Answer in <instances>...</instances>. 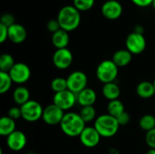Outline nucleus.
Returning a JSON list of instances; mask_svg holds the SVG:
<instances>
[{"mask_svg": "<svg viewBox=\"0 0 155 154\" xmlns=\"http://www.w3.org/2000/svg\"><path fill=\"white\" fill-rule=\"evenodd\" d=\"M64 115V111L60 109L55 104L52 103L47 105L44 109L42 119L46 124L54 126L61 123Z\"/></svg>", "mask_w": 155, "mask_h": 154, "instance_id": "10", "label": "nucleus"}, {"mask_svg": "<svg viewBox=\"0 0 155 154\" xmlns=\"http://www.w3.org/2000/svg\"><path fill=\"white\" fill-rule=\"evenodd\" d=\"M27 143V139L25 134L22 131L15 130L10 135L6 137V144L7 147L13 152H20L22 151Z\"/></svg>", "mask_w": 155, "mask_h": 154, "instance_id": "14", "label": "nucleus"}, {"mask_svg": "<svg viewBox=\"0 0 155 154\" xmlns=\"http://www.w3.org/2000/svg\"><path fill=\"white\" fill-rule=\"evenodd\" d=\"M79 114L84 121V123H90L93 121H95L96 119V111L94 106H84L82 107L80 110Z\"/></svg>", "mask_w": 155, "mask_h": 154, "instance_id": "26", "label": "nucleus"}, {"mask_svg": "<svg viewBox=\"0 0 155 154\" xmlns=\"http://www.w3.org/2000/svg\"><path fill=\"white\" fill-rule=\"evenodd\" d=\"M27 33L25 28L20 24H14L8 27V39L14 44H22L26 38Z\"/></svg>", "mask_w": 155, "mask_h": 154, "instance_id": "15", "label": "nucleus"}, {"mask_svg": "<svg viewBox=\"0 0 155 154\" xmlns=\"http://www.w3.org/2000/svg\"><path fill=\"white\" fill-rule=\"evenodd\" d=\"M0 24L5 25L7 27H10L11 25H13L14 24H15V17L11 14H9V13H5V14L2 15L1 19H0Z\"/></svg>", "mask_w": 155, "mask_h": 154, "instance_id": "30", "label": "nucleus"}, {"mask_svg": "<svg viewBox=\"0 0 155 154\" xmlns=\"http://www.w3.org/2000/svg\"><path fill=\"white\" fill-rule=\"evenodd\" d=\"M109 153L110 154H119V152H118L116 149H114V148H111V149L109 150Z\"/></svg>", "mask_w": 155, "mask_h": 154, "instance_id": "38", "label": "nucleus"}, {"mask_svg": "<svg viewBox=\"0 0 155 154\" xmlns=\"http://www.w3.org/2000/svg\"><path fill=\"white\" fill-rule=\"evenodd\" d=\"M77 96V103L82 106H94L97 100V94L95 91L92 88L86 87L82 92H80Z\"/></svg>", "mask_w": 155, "mask_h": 154, "instance_id": "16", "label": "nucleus"}, {"mask_svg": "<svg viewBox=\"0 0 155 154\" xmlns=\"http://www.w3.org/2000/svg\"><path fill=\"white\" fill-rule=\"evenodd\" d=\"M146 154H155V149H149Z\"/></svg>", "mask_w": 155, "mask_h": 154, "instance_id": "39", "label": "nucleus"}, {"mask_svg": "<svg viewBox=\"0 0 155 154\" xmlns=\"http://www.w3.org/2000/svg\"><path fill=\"white\" fill-rule=\"evenodd\" d=\"M8 116L12 118L13 120H17L20 117H22V113H21V108L18 106H13L9 109L8 111Z\"/></svg>", "mask_w": 155, "mask_h": 154, "instance_id": "32", "label": "nucleus"}, {"mask_svg": "<svg viewBox=\"0 0 155 154\" xmlns=\"http://www.w3.org/2000/svg\"><path fill=\"white\" fill-rule=\"evenodd\" d=\"M59 125L62 132L69 137H79L86 127L81 115L74 112L65 113Z\"/></svg>", "mask_w": 155, "mask_h": 154, "instance_id": "1", "label": "nucleus"}, {"mask_svg": "<svg viewBox=\"0 0 155 154\" xmlns=\"http://www.w3.org/2000/svg\"><path fill=\"white\" fill-rule=\"evenodd\" d=\"M134 32H136V33H139V34H143V28L141 26V25H136V27H135V30H134Z\"/></svg>", "mask_w": 155, "mask_h": 154, "instance_id": "37", "label": "nucleus"}, {"mask_svg": "<svg viewBox=\"0 0 155 154\" xmlns=\"http://www.w3.org/2000/svg\"><path fill=\"white\" fill-rule=\"evenodd\" d=\"M116 119H117V121H118L120 126H125V125H127V124L130 123V121H131V116H130V114H129L127 112H124V113H123L121 115H119Z\"/></svg>", "mask_w": 155, "mask_h": 154, "instance_id": "34", "label": "nucleus"}, {"mask_svg": "<svg viewBox=\"0 0 155 154\" xmlns=\"http://www.w3.org/2000/svg\"><path fill=\"white\" fill-rule=\"evenodd\" d=\"M51 40H52V44L56 49H63V48H67L70 38H69L68 32L63 29H59L57 32L52 34Z\"/></svg>", "mask_w": 155, "mask_h": 154, "instance_id": "18", "label": "nucleus"}, {"mask_svg": "<svg viewBox=\"0 0 155 154\" xmlns=\"http://www.w3.org/2000/svg\"><path fill=\"white\" fill-rule=\"evenodd\" d=\"M103 15L108 20H116L123 14V5L117 0H108L101 8Z\"/></svg>", "mask_w": 155, "mask_h": 154, "instance_id": "13", "label": "nucleus"}, {"mask_svg": "<svg viewBox=\"0 0 155 154\" xmlns=\"http://www.w3.org/2000/svg\"><path fill=\"white\" fill-rule=\"evenodd\" d=\"M15 131V121L9 116H3L0 119V135L8 136Z\"/></svg>", "mask_w": 155, "mask_h": 154, "instance_id": "22", "label": "nucleus"}, {"mask_svg": "<svg viewBox=\"0 0 155 154\" xmlns=\"http://www.w3.org/2000/svg\"><path fill=\"white\" fill-rule=\"evenodd\" d=\"M79 138L81 143L84 147L92 149L96 147L100 143L102 136L99 134V133L94 126H87L82 132Z\"/></svg>", "mask_w": 155, "mask_h": 154, "instance_id": "12", "label": "nucleus"}, {"mask_svg": "<svg viewBox=\"0 0 155 154\" xmlns=\"http://www.w3.org/2000/svg\"><path fill=\"white\" fill-rule=\"evenodd\" d=\"M126 49L133 54H140L146 48V39L143 34L133 32L128 34L125 41Z\"/></svg>", "mask_w": 155, "mask_h": 154, "instance_id": "8", "label": "nucleus"}, {"mask_svg": "<svg viewBox=\"0 0 155 154\" xmlns=\"http://www.w3.org/2000/svg\"><path fill=\"white\" fill-rule=\"evenodd\" d=\"M94 127L102 137L111 138L117 133L120 124L115 117L105 113L96 117Z\"/></svg>", "mask_w": 155, "mask_h": 154, "instance_id": "3", "label": "nucleus"}, {"mask_svg": "<svg viewBox=\"0 0 155 154\" xmlns=\"http://www.w3.org/2000/svg\"><path fill=\"white\" fill-rule=\"evenodd\" d=\"M13 100L17 105L22 106L30 100L29 90L23 85L16 87L13 92Z\"/></svg>", "mask_w": 155, "mask_h": 154, "instance_id": "21", "label": "nucleus"}, {"mask_svg": "<svg viewBox=\"0 0 155 154\" xmlns=\"http://www.w3.org/2000/svg\"><path fill=\"white\" fill-rule=\"evenodd\" d=\"M118 72L119 67L113 62V60H104L96 68V77L104 84L113 83L117 78Z\"/></svg>", "mask_w": 155, "mask_h": 154, "instance_id": "4", "label": "nucleus"}, {"mask_svg": "<svg viewBox=\"0 0 155 154\" xmlns=\"http://www.w3.org/2000/svg\"><path fill=\"white\" fill-rule=\"evenodd\" d=\"M102 93L104 98L110 102L119 99L121 94V89L116 83L113 82V83L104 84L102 88Z\"/></svg>", "mask_w": 155, "mask_h": 154, "instance_id": "19", "label": "nucleus"}, {"mask_svg": "<svg viewBox=\"0 0 155 154\" xmlns=\"http://www.w3.org/2000/svg\"><path fill=\"white\" fill-rule=\"evenodd\" d=\"M15 64L14 57L9 54H3L0 56V72L9 73Z\"/></svg>", "mask_w": 155, "mask_h": 154, "instance_id": "24", "label": "nucleus"}, {"mask_svg": "<svg viewBox=\"0 0 155 154\" xmlns=\"http://www.w3.org/2000/svg\"><path fill=\"white\" fill-rule=\"evenodd\" d=\"M73 2L74 6L80 12H82L90 10L94 6L95 0H74Z\"/></svg>", "mask_w": 155, "mask_h": 154, "instance_id": "29", "label": "nucleus"}, {"mask_svg": "<svg viewBox=\"0 0 155 154\" xmlns=\"http://www.w3.org/2000/svg\"><path fill=\"white\" fill-rule=\"evenodd\" d=\"M51 88L55 93L63 92L64 90H67V80L64 77H56L53 79L51 82Z\"/></svg>", "mask_w": 155, "mask_h": 154, "instance_id": "28", "label": "nucleus"}, {"mask_svg": "<svg viewBox=\"0 0 155 154\" xmlns=\"http://www.w3.org/2000/svg\"><path fill=\"white\" fill-rule=\"evenodd\" d=\"M20 108L22 113V118L28 123L36 122L39 119H42L43 117L44 108L37 101L29 100L27 103L20 106Z\"/></svg>", "mask_w": 155, "mask_h": 154, "instance_id": "5", "label": "nucleus"}, {"mask_svg": "<svg viewBox=\"0 0 155 154\" xmlns=\"http://www.w3.org/2000/svg\"><path fill=\"white\" fill-rule=\"evenodd\" d=\"M74 56L72 52L68 48L56 49L53 55L54 65L60 70H65L69 68L73 63Z\"/></svg>", "mask_w": 155, "mask_h": 154, "instance_id": "11", "label": "nucleus"}, {"mask_svg": "<svg viewBox=\"0 0 155 154\" xmlns=\"http://www.w3.org/2000/svg\"><path fill=\"white\" fill-rule=\"evenodd\" d=\"M124 112H125V110H124V105L122 103V101L117 99V100L109 102V103L107 105V113L108 114L117 118Z\"/></svg>", "mask_w": 155, "mask_h": 154, "instance_id": "23", "label": "nucleus"}, {"mask_svg": "<svg viewBox=\"0 0 155 154\" xmlns=\"http://www.w3.org/2000/svg\"><path fill=\"white\" fill-rule=\"evenodd\" d=\"M67 80V88L75 94H78L84 89L87 87L88 78L87 75L82 71H74L71 73Z\"/></svg>", "mask_w": 155, "mask_h": 154, "instance_id": "6", "label": "nucleus"}, {"mask_svg": "<svg viewBox=\"0 0 155 154\" xmlns=\"http://www.w3.org/2000/svg\"><path fill=\"white\" fill-rule=\"evenodd\" d=\"M77 103V96L70 90H64L63 92L55 93L53 97V103L58 106L63 111H68L72 109Z\"/></svg>", "mask_w": 155, "mask_h": 154, "instance_id": "7", "label": "nucleus"}, {"mask_svg": "<svg viewBox=\"0 0 155 154\" xmlns=\"http://www.w3.org/2000/svg\"><path fill=\"white\" fill-rule=\"evenodd\" d=\"M8 39V27L0 24V43H5Z\"/></svg>", "mask_w": 155, "mask_h": 154, "instance_id": "35", "label": "nucleus"}, {"mask_svg": "<svg viewBox=\"0 0 155 154\" xmlns=\"http://www.w3.org/2000/svg\"><path fill=\"white\" fill-rule=\"evenodd\" d=\"M139 125L142 130L146 133L155 128V116L152 114H144L139 121Z\"/></svg>", "mask_w": 155, "mask_h": 154, "instance_id": "25", "label": "nucleus"}, {"mask_svg": "<svg viewBox=\"0 0 155 154\" xmlns=\"http://www.w3.org/2000/svg\"><path fill=\"white\" fill-rule=\"evenodd\" d=\"M136 93L143 99H149L155 95L153 84L150 81H143L136 86Z\"/></svg>", "mask_w": 155, "mask_h": 154, "instance_id": "20", "label": "nucleus"}, {"mask_svg": "<svg viewBox=\"0 0 155 154\" xmlns=\"http://www.w3.org/2000/svg\"><path fill=\"white\" fill-rule=\"evenodd\" d=\"M56 19L61 29L69 33L75 30L80 25L81 14L74 5H65L60 9Z\"/></svg>", "mask_w": 155, "mask_h": 154, "instance_id": "2", "label": "nucleus"}, {"mask_svg": "<svg viewBox=\"0 0 155 154\" xmlns=\"http://www.w3.org/2000/svg\"><path fill=\"white\" fill-rule=\"evenodd\" d=\"M145 142L150 149H155V128L146 133Z\"/></svg>", "mask_w": 155, "mask_h": 154, "instance_id": "31", "label": "nucleus"}, {"mask_svg": "<svg viewBox=\"0 0 155 154\" xmlns=\"http://www.w3.org/2000/svg\"><path fill=\"white\" fill-rule=\"evenodd\" d=\"M46 26H47V30L49 32H51L52 34H54V33L57 32L59 29H61L60 25H59L57 19H51V20H49Z\"/></svg>", "mask_w": 155, "mask_h": 154, "instance_id": "33", "label": "nucleus"}, {"mask_svg": "<svg viewBox=\"0 0 155 154\" xmlns=\"http://www.w3.org/2000/svg\"><path fill=\"white\" fill-rule=\"evenodd\" d=\"M153 8L155 9V0H153Z\"/></svg>", "mask_w": 155, "mask_h": 154, "instance_id": "40", "label": "nucleus"}, {"mask_svg": "<svg viewBox=\"0 0 155 154\" xmlns=\"http://www.w3.org/2000/svg\"><path fill=\"white\" fill-rule=\"evenodd\" d=\"M25 154H35V152H26Z\"/></svg>", "mask_w": 155, "mask_h": 154, "instance_id": "41", "label": "nucleus"}, {"mask_svg": "<svg viewBox=\"0 0 155 154\" xmlns=\"http://www.w3.org/2000/svg\"><path fill=\"white\" fill-rule=\"evenodd\" d=\"M13 81L8 73L0 72V93L4 94L8 92L12 86Z\"/></svg>", "mask_w": 155, "mask_h": 154, "instance_id": "27", "label": "nucleus"}, {"mask_svg": "<svg viewBox=\"0 0 155 154\" xmlns=\"http://www.w3.org/2000/svg\"><path fill=\"white\" fill-rule=\"evenodd\" d=\"M153 86H154V89H155V79L153 80Z\"/></svg>", "mask_w": 155, "mask_h": 154, "instance_id": "42", "label": "nucleus"}, {"mask_svg": "<svg viewBox=\"0 0 155 154\" xmlns=\"http://www.w3.org/2000/svg\"><path fill=\"white\" fill-rule=\"evenodd\" d=\"M153 0H132V2L139 7H147L153 5Z\"/></svg>", "mask_w": 155, "mask_h": 154, "instance_id": "36", "label": "nucleus"}, {"mask_svg": "<svg viewBox=\"0 0 155 154\" xmlns=\"http://www.w3.org/2000/svg\"><path fill=\"white\" fill-rule=\"evenodd\" d=\"M133 59V54L130 53L127 49H120L116 51L113 55V62L118 67H125L127 66Z\"/></svg>", "mask_w": 155, "mask_h": 154, "instance_id": "17", "label": "nucleus"}, {"mask_svg": "<svg viewBox=\"0 0 155 154\" xmlns=\"http://www.w3.org/2000/svg\"><path fill=\"white\" fill-rule=\"evenodd\" d=\"M8 74L13 83L17 84H25L31 77L30 67L24 63H15Z\"/></svg>", "mask_w": 155, "mask_h": 154, "instance_id": "9", "label": "nucleus"}]
</instances>
